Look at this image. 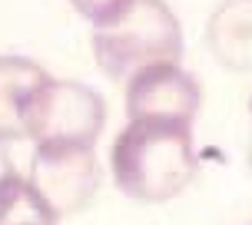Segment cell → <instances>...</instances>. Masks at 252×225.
Segmentation results:
<instances>
[{
  "label": "cell",
  "instance_id": "cell-1",
  "mask_svg": "<svg viewBox=\"0 0 252 225\" xmlns=\"http://www.w3.org/2000/svg\"><path fill=\"white\" fill-rule=\"evenodd\" d=\"M110 172L116 189L136 202H169L183 196L199 172L192 126L126 119L110 149Z\"/></svg>",
  "mask_w": 252,
  "mask_h": 225
},
{
  "label": "cell",
  "instance_id": "cell-2",
  "mask_svg": "<svg viewBox=\"0 0 252 225\" xmlns=\"http://www.w3.org/2000/svg\"><path fill=\"white\" fill-rule=\"evenodd\" d=\"M90 47L100 73L126 83L143 66L183 60V24L166 0H129L116 17L93 27Z\"/></svg>",
  "mask_w": 252,
  "mask_h": 225
},
{
  "label": "cell",
  "instance_id": "cell-3",
  "mask_svg": "<svg viewBox=\"0 0 252 225\" xmlns=\"http://www.w3.org/2000/svg\"><path fill=\"white\" fill-rule=\"evenodd\" d=\"M106 126V103L80 80H47L30 106L27 139L33 146H96Z\"/></svg>",
  "mask_w": 252,
  "mask_h": 225
},
{
  "label": "cell",
  "instance_id": "cell-4",
  "mask_svg": "<svg viewBox=\"0 0 252 225\" xmlns=\"http://www.w3.org/2000/svg\"><path fill=\"white\" fill-rule=\"evenodd\" d=\"M27 182L57 222L83 212L103 186L96 146H33Z\"/></svg>",
  "mask_w": 252,
  "mask_h": 225
},
{
  "label": "cell",
  "instance_id": "cell-5",
  "mask_svg": "<svg viewBox=\"0 0 252 225\" xmlns=\"http://www.w3.org/2000/svg\"><path fill=\"white\" fill-rule=\"evenodd\" d=\"M123 100L129 119L192 126L202 106V86L179 63H153L126 80Z\"/></svg>",
  "mask_w": 252,
  "mask_h": 225
},
{
  "label": "cell",
  "instance_id": "cell-6",
  "mask_svg": "<svg viewBox=\"0 0 252 225\" xmlns=\"http://www.w3.org/2000/svg\"><path fill=\"white\" fill-rule=\"evenodd\" d=\"M50 73L30 56L3 53L0 56V142H20L27 139L30 106Z\"/></svg>",
  "mask_w": 252,
  "mask_h": 225
},
{
  "label": "cell",
  "instance_id": "cell-7",
  "mask_svg": "<svg viewBox=\"0 0 252 225\" xmlns=\"http://www.w3.org/2000/svg\"><path fill=\"white\" fill-rule=\"evenodd\" d=\"M206 50L232 73H252V0H219L206 20Z\"/></svg>",
  "mask_w": 252,
  "mask_h": 225
},
{
  "label": "cell",
  "instance_id": "cell-8",
  "mask_svg": "<svg viewBox=\"0 0 252 225\" xmlns=\"http://www.w3.org/2000/svg\"><path fill=\"white\" fill-rule=\"evenodd\" d=\"M0 225H57L27 175L13 172L0 182Z\"/></svg>",
  "mask_w": 252,
  "mask_h": 225
},
{
  "label": "cell",
  "instance_id": "cell-9",
  "mask_svg": "<svg viewBox=\"0 0 252 225\" xmlns=\"http://www.w3.org/2000/svg\"><path fill=\"white\" fill-rule=\"evenodd\" d=\"M126 3H129V0H70V7H73L90 27H96V24H103V20L116 17Z\"/></svg>",
  "mask_w": 252,
  "mask_h": 225
},
{
  "label": "cell",
  "instance_id": "cell-10",
  "mask_svg": "<svg viewBox=\"0 0 252 225\" xmlns=\"http://www.w3.org/2000/svg\"><path fill=\"white\" fill-rule=\"evenodd\" d=\"M7 146H10V142H0V182H3L7 175L17 172V169H13V163H10V152H7Z\"/></svg>",
  "mask_w": 252,
  "mask_h": 225
},
{
  "label": "cell",
  "instance_id": "cell-11",
  "mask_svg": "<svg viewBox=\"0 0 252 225\" xmlns=\"http://www.w3.org/2000/svg\"><path fill=\"white\" fill-rule=\"evenodd\" d=\"M246 156H249V166H252V100H249V146H246Z\"/></svg>",
  "mask_w": 252,
  "mask_h": 225
}]
</instances>
